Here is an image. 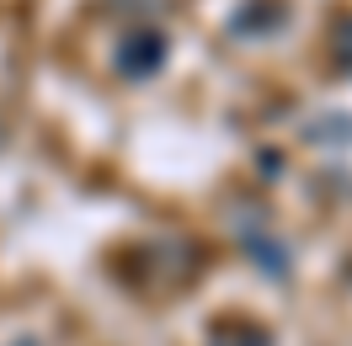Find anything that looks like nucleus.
I'll list each match as a JSON object with an SVG mask.
<instances>
[{
	"instance_id": "f257e3e1",
	"label": "nucleus",
	"mask_w": 352,
	"mask_h": 346,
	"mask_svg": "<svg viewBox=\"0 0 352 346\" xmlns=\"http://www.w3.org/2000/svg\"><path fill=\"white\" fill-rule=\"evenodd\" d=\"M129 54H123V75H133V80H139V75H150V69H160V59H166V43H160V32H139V38H129Z\"/></svg>"
}]
</instances>
